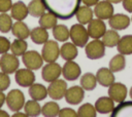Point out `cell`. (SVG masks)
Wrapping results in <instances>:
<instances>
[{"label": "cell", "instance_id": "obj_33", "mask_svg": "<svg viewBox=\"0 0 132 117\" xmlns=\"http://www.w3.org/2000/svg\"><path fill=\"white\" fill-rule=\"evenodd\" d=\"M24 111L27 114V116L30 117H36L41 114V106L38 104V101L30 100L27 101L24 105Z\"/></svg>", "mask_w": 132, "mask_h": 117}, {"label": "cell", "instance_id": "obj_24", "mask_svg": "<svg viewBox=\"0 0 132 117\" xmlns=\"http://www.w3.org/2000/svg\"><path fill=\"white\" fill-rule=\"evenodd\" d=\"M30 38L35 44H43L48 40V32L42 27H36L30 31Z\"/></svg>", "mask_w": 132, "mask_h": 117}, {"label": "cell", "instance_id": "obj_26", "mask_svg": "<svg viewBox=\"0 0 132 117\" xmlns=\"http://www.w3.org/2000/svg\"><path fill=\"white\" fill-rule=\"evenodd\" d=\"M117 49L119 53H122L124 55L132 54V35H124L120 38Z\"/></svg>", "mask_w": 132, "mask_h": 117}, {"label": "cell", "instance_id": "obj_5", "mask_svg": "<svg viewBox=\"0 0 132 117\" xmlns=\"http://www.w3.org/2000/svg\"><path fill=\"white\" fill-rule=\"evenodd\" d=\"M6 105L12 112L21 111L25 105V95L20 89H12L6 94Z\"/></svg>", "mask_w": 132, "mask_h": 117}, {"label": "cell", "instance_id": "obj_16", "mask_svg": "<svg viewBox=\"0 0 132 117\" xmlns=\"http://www.w3.org/2000/svg\"><path fill=\"white\" fill-rule=\"evenodd\" d=\"M131 18L124 13H113L111 17L108 20V25L111 29L121 31L125 30L130 26Z\"/></svg>", "mask_w": 132, "mask_h": 117}, {"label": "cell", "instance_id": "obj_28", "mask_svg": "<svg viewBox=\"0 0 132 117\" xmlns=\"http://www.w3.org/2000/svg\"><path fill=\"white\" fill-rule=\"evenodd\" d=\"M58 17L53 14L52 12L47 11V12H44L41 16H39V26L46 29V30H50V29H53L57 24H58Z\"/></svg>", "mask_w": 132, "mask_h": 117}, {"label": "cell", "instance_id": "obj_8", "mask_svg": "<svg viewBox=\"0 0 132 117\" xmlns=\"http://www.w3.org/2000/svg\"><path fill=\"white\" fill-rule=\"evenodd\" d=\"M67 88V83L65 80L57 79L55 81L50 82V85L47 86V94L51 99L59 101L64 98Z\"/></svg>", "mask_w": 132, "mask_h": 117}, {"label": "cell", "instance_id": "obj_48", "mask_svg": "<svg viewBox=\"0 0 132 117\" xmlns=\"http://www.w3.org/2000/svg\"><path fill=\"white\" fill-rule=\"evenodd\" d=\"M129 95H130V98H131V100H132V87H131L130 90H129Z\"/></svg>", "mask_w": 132, "mask_h": 117}, {"label": "cell", "instance_id": "obj_46", "mask_svg": "<svg viewBox=\"0 0 132 117\" xmlns=\"http://www.w3.org/2000/svg\"><path fill=\"white\" fill-rule=\"evenodd\" d=\"M8 116L9 115H8L7 112H5V111H3V110L0 109V117H8Z\"/></svg>", "mask_w": 132, "mask_h": 117}, {"label": "cell", "instance_id": "obj_37", "mask_svg": "<svg viewBox=\"0 0 132 117\" xmlns=\"http://www.w3.org/2000/svg\"><path fill=\"white\" fill-rule=\"evenodd\" d=\"M12 27V17L6 12H1L0 14V32L8 33L11 31Z\"/></svg>", "mask_w": 132, "mask_h": 117}, {"label": "cell", "instance_id": "obj_19", "mask_svg": "<svg viewBox=\"0 0 132 117\" xmlns=\"http://www.w3.org/2000/svg\"><path fill=\"white\" fill-rule=\"evenodd\" d=\"M94 16V11L91 8V6L88 5H79V7L77 8L76 12H75V17L77 20V22L81 25H88Z\"/></svg>", "mask_w": 132, "mask_h": 117}, {"label": "cell", "instance_id": "obj_39", "mask_svg": "<svg viewBox=\"0 0 132 117\" xmlns=\"http://www.w3.org/2000/svg\"><path fill=\"white\" fill-rule=\"evenodd\" d=\"M10 41L3 36H0V54L6 53L10 49Z\"/></svg>", "mask_w": 132, "mask_h": 117}, {"label": "cell", "instance_id": "obj_29", "mask_svg": "<svg viewBox=\"0 0 132 117\" xmlns=\"http://www.w3.org/2000/svg\"><path fill=\"white\" fill-rule=\"evenodd\" d=\"M53 36L57 41L65 42L69 39V29L66 25L57 24L53 29Z\"/></svg>", "mask_w": 132, "mask_h": 117}, {"label": "cell", "instance_id": "obj_2", "mask_svg": "<svg viewBox=\"0 0 132 117\" xmlns=\"http://www.w3.org/2000/svg\"><path fill=\"white\" fill-rule=\"evenodd\" d=\"M69 38L77 47H85L89 41L90 36L87 28H85L84 25L77 23L72 25L69 29Z\"/></svg>", "mask_w": 132, "mask_h": 117}, {"label": "cell", "instance_id": "obj_6", "mask_svg": "<svg viewBox=\"0 0 132 117\" xmlns=\"http://www.w3.org/2000/svg\"><path fill=\"white\" fill-rule=\"evenodd\" d=\"M22 61L26 68L31 69L33 71L40 69L44 62L42 55L36 50H27L22 55Z\"/></svg>", "mask_w": 132, "mask_h": 117}, {"label": "cell", "instance_id": "obj_31", "mask_svg": "<svg viewBox=\"0 0 132 117\" xmlns=\"http://www.w3.org/2000/svg\"><path fill=\"white\" fill-rule=\"evenodd\" d=\"M108 68L113 72H121L126 68V59L125 55L120 53V54H116L114 56L111 57V60L109 61V65Z\"/></svg>", "mask_w": 132, "mask_h": 117}, {"label": "cell", "instance_id": "obj_36", "mask_svg": "<svg viewBox=\"0 0 132 117\" xmlns=\"http://www.w3.org/2000/svg\"><path fill=\"white\" fill-rule=\"evenodd\" d=\"M76 112L78 117H96L97 116V111L95 106L91 105L90 103H86L79 106Z\"/></svg>", "mask_w": 132, "mask_h": 117}, {"label": "cell", "instance_id": "obj_49", "mask_svg": "<svg viewBox=\"0 0 132 117\" xmlns=\"http://www.w3.org/2000/svg\"><path fill=\"white\" fill-rule=\"evenodd\" d=\"M131 21H132V17H131Z\"/></svg>", "mask_w": 132, "mask_h": 117}, {"label": "cell", "instance_id": "obj_30", "mask_svg": "<svg viewBox=\"0 0 132 117\" xmlns=\"http://www.w3.org/2000/svg\"><path fill=\"white\" fill-rule=\"evenodd\" d=\"M80 86L85 89V90H94L96 85H97V79H96V75H94L93 73H85L82 74V76L80 77Z\"/></svg>", "mask_w": 132, "mask_h": 117}, {"label": "cell", "instance_id": "obj_9", "mask_svg": "<svg viewBox=\"0 0 132 117\" xmlns=\"http://www.w3.org/2000/svg\"><path fill=\"white\" fill-rule=\"evenodd\" d=\"M62 74V67L56 63H47L45 66L42 67L41 70V77L45 82H52L60 78Z\"/></svg>", "mask_w": 132, "mask_h": 117}, {"label": "cell", "instance_id": "obj_13", "mask_svg": "<svg viewBox=\"0 0 132 117\" xmlns=\"http://www.w3.org/2000/svg\"><path fill=\"white\" fill-rule=\"evenodd\" d=\"M81 74V69L77 63L73 61H66L64 66L62 67V75L64 79L68 81H74L79 78Z\"/></svg>", "mask_w": 132, "mask_h": 117}, {"label": "cell", "instance_id": "obj_25", "mask_svg": "<svg viewBox=\"0 0 132 117\" xmlns=\"http://www.w3.org/2000/svg\"><path fill=\"white\" fill-rule=\"evenodd\" d=\"M30 31L31 30H29L28 26L23 21H16L11 27L12 35L20 39H27L30 36Z\"/></svg>", "mask_w": 132, "mask_h": 117}, {"label": "cell", "instance_id": "obj_18", "mask_svg": "<svg viewBox=\"0 0 132 117\" xmlns=\"http://www.w3.org/2000/svg\"><path fill=\"white\" fill-rule=\"evenodd\" d=\"M95 108L99 114H110L114 109V102L109 96H100L95 102Z\"/></svg>", "mask_w": 132, "mask_h": 117}, {"label": "cell", "instance_id": "obj_34", "mask_svg": "<svg viewBox=\"0 0 132 117\" xmlns=\"http://www.w3.org/2000/svg\"><path fill=\"white\" fill-rule=\"evenodd\" d=\"M27 48H28V43H27L26 39L16 38V39H14V40L12 41V43L10 44L11 53H13V54L16 55V56L23 55V54L27 51Z\"/></svg>", "mask_w": 132, "mask_h": 117}, {"label": "cell", "instance_id": "obj_21", "mask_svg": "<svg viewBox=\"0 0 132 117\" xmlns=\"http://www.w3.org/2000/svg\"><path fill=\"white\" fill-rule=\"evenodd\" d=\"M78 54L77 46L72 42L65 41L60 47V55L65 61H73Z\"/></svg>", "mask_w": 132, "mask_h": 117}, {"label": "cell", "instance_id": "obj_14", "mask_svg": "<svg viewBox=\"0 0 132 117\" xmlns=\"http://www.w3.org/2000/svg\"><path fill=\"white\" fill-rule=\"evenodd\" d=\"M64 98L69 105H72V106L78 105L82 102V100L85 98V89L78 85L68 87L65 92Z\"/></svg>", "mask_w": 132, "mask_h": 117}, {"label": "cell", "instance_id": "obj_11", "mask_svg": "<svg viewBox=\"0 0 132 117\" xmlns=\"http://www.w3.org/2000/svg\"><path fill=\"white\" fill-rule=\"evenodd\" d=\"M128 94V89L126 85L122 82H113L108 86V96L113 100L114 103H122L126 100Z\"/></svg>", "mask_w": 132, "mask_h": 117}, {"label": "cell", "instance_id": "obj_3", "mask_svg": "<svg viewBox=\"0 0 132 117\" xmlns=\"http://www.w3.org/2000/svg\"><path fill=\"white\" fill-rule=\"evenodd\" d=\"M85 52L88 59L90 60H99L104 56L105 54V45L103 44L102 40L93 39L92 41L88 42L85 46Z\"/></svg>", "mask_w": 132, "mask_h": 117}, {"label": "cell", "instance_id": "obj_12", "mask_svg": "<svg viewBox=\"0 0 132 117\" xmlns=\"http://www.w3.org/2000/svg\"><path fill=\"white\" fill-rule=\"evenodd\" d=\"M94 14L96 17L101 20H109L111 15L114 13L112 3L108 2L107 0H100L96 5H94Z\"/></svg>", "mask_w": 132, "mask_h": 117}, {"label": "cell", "instance_id": "obj_15", "mask_svg": "<svg viewBox=\"0 0 132 117\" xmlns=\"http://www.w3.org/2000/svg\"><path fill=\"white\" fill-rule=\"evenodd\" d=\"M89 36L93 39H99L102 38L103 34L106 31V25L101 18H93L87 27Z\"/></svg>", "mask_w": 132, "mask_h": 117}, {"label": "cell", "instance_id": "obj_10", "mask_svg": "<svg viewBox=\"0 0 132 117\" xmlns=\"http://www.w3.org/2000/svg\"><path fill=\"white\" fill-rule=\"evenodd\" d=\"M14 79L21 87H29L35 82V74L33 70L28 68L18 69L14 74Z\"/></svg>", "mask_w": 132, "mask_h": 117}, {"label": "cell", "instance_id": "obj_45", "mask_svg": "<svg viewBox=\"0 0 132 117\" xmlns=\"http://www.w3.org/2000/svg\"><path fill=\"white\" fill-rule=\"evenodd\" d=\"M25 116H27V114H26V113H20L19 111H18V112H15V113L13 114V117H25Z\"/></svg>", "mask_w": 132, "mask_h": 117}, {"label": "cell", "instance_id": "obj_32", "mask_svg": "<svg viewBox=\"0 0 132 117\" xmlns=\"http://www.w3.org/2000/svg\"><path fill=\"white\" fill-rule=\"evenodd\" d=\"M29 14L33 17H39L45 12V6L41 0H32L28 5Z\"/></svg>", "mask_w": 132, "mask_h": 117}, {"label": "cell", "instance_id": "obj_47", "mask_svg": "<svg viewBox=\"0 0 132 117\" xmlns=\"http://www.w3.org/2000/svg\"><path fill=\"white\" fill-rule=\"evenodd\" d=\"M108 2H110V3H112V4H118V3H121L123 0H107Z\"/></svg>", "mask_w": 132, "mask_h": 117}, {"label": "cell", "instance_id": "obj_38", "mask_svg": "<svg viewBox=\"0 0 132 117\" xmlns=\"http://www.w3.org/2000/svg\"><path fill=\"white\" fill-rule=\"evenodd\" d=\"M10 85V78L8 74L4 72H0V90L4 91L6 90Z\"/></svg>", "mask_w": 132, "mask_h": 117}, {"label": "cell", "instance_id": "obj_22", "mask_svg": "<svg viewBox=\"0 0 132 117\" xmlns=\"http://www.w3.org/2000/svg\"><path fill=\"white\" fill-rule=\"evenodd\" d=\"M111 117H132V100L130 102L119 103L110 113Z\"/></svg>", "mask_w": 132, "mask_h": 117}, {"label": "cell", "instance_id": "obj_41", "mask_svg": "<svg viewBox=\"0 0 132 117\" xmlns=\"http://www.w3.org/2000/svg\"><path fill=\"white\" fill-rule=\"evenodd\" d=\"M12 6L11 0H0V12H7Z\"/></svg>", "mask_w": 132, "mask_h": 117}, {"label": "cell", "instance_id": "obj_17", "mask_svg": "<svg viewBox=\"0 0 132 117\" xmlns=\"http://www.w3.org/2000/svg\"><path fill=\"white\" fill-rule=\"evenodd\" d=\"M96 79H97V82L101 86L108 87L114 82V75H113V72L109 68L102 67V68L97 70Z\"/></svg>", "mask_w": 132, "mask_h": 117}, {"label": "cell", "instance_id": "obj_20", "mask_svg": "<svg viewBox=\"0 0 132 117\" xmlns=\"http://www.w3.org/2000/svg\"><path fill=\"white\" fill-rule=\"evenodd\" d=\"M29 14L28 6L23 1H18L10 8V15L15 21H24Z\"/></svg>", "mask_w": 132, "mask_h": 117}, {"label": "cell", "instance_id": "obj_35", "mask_svg": "<svg viewBox=\"0 0 132 117\" xmlns=\"http://www.w3.org/2000/svg\"><path fill=\"white\" fill-rule=\"evenodd\" d=\"M60 107L56 102H47L41 107V114L44 117H56L59 115Z\"/></svg>", "mask_w": 132, "mask_h": 117}, {"label": "cell", "instance_id": "obj_40", "mask_svg": "<svg viewBox=\"0 0 132 117\" xmlns=\"http://www.w3.org/2000/svg\"><path fill=\"white\" fill-rule=\"evenodd\" d=\"M59 117H75L77 116V112L71 108H63L59 111Z\"/></svg>", "mask_w": 132, "mask_h": 117}, {"label": "cell", "instance_id": "obj_7", "mask_svg": "<svg viewBox=\"0 0 132 117\" xmlns=\"http://www.w3.org/2000/svg\"><path fill=\"white\" fill-rule=\"evenodd\" d=\"M20 67V61L13 53H3L0 57V68L1 71L6 74L15 73Z\"/></svg>", "mask_w": 132, "mask_h": 117}, {"label": "cell", "instance_id": "obj_4", "mask_svg": "<svg viewBox=\"0 0 132 117\" xmlns=\"http://www.w3.org/2000/svg\"><path fill=\"white\" fill-rule=\"evenodd\" d=\"M41 55L45 63L56 62L60 56V46L57 40H47L45 43H43Z\"/></svg>", "mask_w": 132, "mask_h": 117}, {"label": "cell", "instance_id": "obj_27", "mask_svg": "<svg viewBox=\"0 0 132 117\" xmlns=\"http://www.w3.org/2000/svg\"><path fill=\"white\" fill-rule=\"evenodd\" d=\"M120 38H121V36L119 35L117 30H113V29L106 30L102 36V42L105 45V47L111 48V47H114L118 45Z\"/></svg>", "mask_w": 132, "mask_h": 117}, {"label": "cell", "instance_id": "obj_42", "mask_svg": "<svg viewBox=\"0 0 132 117\" xmlns=\"http://www.w3.org/2000/svg\"><path fill=\"white\" fill-rule=\"evenodd\" d=\"M122 6L127 12L132 13V0H123Z\"/></svg>", "mask_w": 132, "mask_h": 117}, {"label": "cell", "instance_id": "obj_44", "mask_svg": "<svg viewBox=\"0 0 132 117\" xmlns=\"http://www.w3.org/2000/svg\"><path fill=\"white\" fill-rule=\"evenodd\" d=\"M5 100H6V95L3 93V91H1V90H0V109H1V108H2V106L4 105Z\"/></svg>", "mask_w": 132, "mask_h": 117}, {"label": "cell", "instance_id": "obj_1", "mask_svg": "<svg viewBox=\"0 0 132 117\" xmlns=\"http://www.w3.org/2000/svg\"><path fill=\"white\" fill-rule=\"evenodd\" d=\"M45 9L55 14L59 20H70L75 15L80 5V0H41Z\"/></svg>", "mask_w": 132, "mask_h": 117}, {"label": "cell", "instance_id": "obj_23", "mask_svg": "<svg viewBox=\"0 0 132 117\" xmlns=\"http://www.w3.org/2000/svg\"><path fill=\"white\" fill-rule=\"evenodd\" d=\"M29 95L31 99L35 101H43L48 94H47V87L42 85L41 83H33L31 86H29Z\"/></svg>", "mask_w": 132, "mask_h": 117}, {"label": "cell", "instance_id": "obj_43", "mask_svg": "<svg viewBox=\"0 0 132 117\" xmlns=\"http://www.w3.org/2000/svg\"><path fill=\"white\" fill-rule=\"evenodd\" d=\"M82 2V4L85 5H88V6H94L96 5L100 0H80Z\"/></svg>", "mask_w": 132, "mask_h": 117}]
</instances>
